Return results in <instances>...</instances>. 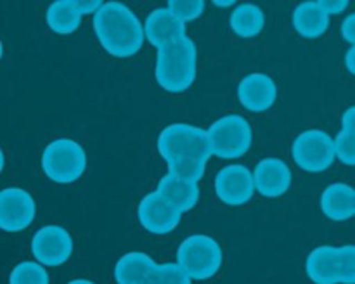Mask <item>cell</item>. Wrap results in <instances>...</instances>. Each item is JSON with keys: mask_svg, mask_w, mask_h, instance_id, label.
<instances>
[{"mask_svg": "<svg viewBox=\"0 0 355 284\" xmlns=\"http://www.w3.org/2000/svg\"><path fill=\"white\" fill-rule=\"evenodd\" d=\"M144 35L146 40L159 51L187 37L186 23L177 19L168 7H156L146 16Z\"/></svg>", "mask_w": 355, "mask_h": 284, "instance_id": "cell-13", "label": "cell"}, {"mask_svg": "<svg viewBox=\"0 0 355 284\" xmlns=\"http://www.w3.org/2000/svg\"><path fill=\"white\" fill-rule=\"evenodd\" d=\"M166 165H168V173L179 177V179L191 180V182H200L205 168H207V161L196 158L175 159V161H170Z\"/></svg>", "mask_w": 355, "mask_h": 284, "instance_id": "cell-24", "label": "cell"}, {"mask_svg": "<svg viewBox=\"0 0 355 284\" xmlns=\"http://www.w3.org/2000/svg\"><path fill=\"white\" fill-rule=\"evenodd\" d=\"M196 73L198 51L189 37L156 52V82L166 92L180 94L187 90L196 80Z\"/></svg>", "mask_w": 355, "mask_h": 284, "instance_id": "cell-2", "label": "cell"}, {"mask_svg": "<svg viewBox=\"0 0 355 284\" xmlns=\"http://www.w3.org/2000/svg\"><path fill=\"white\" fill-rule=\"evenodd\" d=\"M193 279L177 262L158 263L148 284H191Z\"/></svg>", "mask_w": 355, "mask_h": 284, "instance_id": "cell-23", "label": "cell"}, {"mask_svg": "<svg viewBox=\"0 0 355 284\" xmlns=\"http://www.w3.org/2000/svg\"><path fill=\"white\" fill-rule=\"evenodd\" d=\"M342 37L343 40L355 45V12L349 14L342 23Z\"/></svg>", "mask_w": 355, "mask_h": 284, "instance_id": "cell-29", "label": "cell"}, {"mask_svg": "<svg viewBox=\"0 0 355 284\" xmlns=\"http://www.w3.org/2000/svg\"><path fill=\"white\" fill-rule=\"evenodd\" d=\"M231 30L241 38H255L266 26V14L255 3H238L231 12Z\"/></svg>", "mask_w": 355, "mask_h": 284, "instance_id": "cell-20", "label": "cell"}, {"mask_svg": "<svg viewBox=\"0 0 355 284\" xmlns=\"http://www.w3.org/2000/svg\"><path fill=\"white\" fill-rule=\"evenodd\" d=\"M35 260L45 267H59L73 255V238L61 225H44L31 239Z\"/></svg>", "mask_w": 355, "mask_h": 284, "instance_id": "cell-8", "label": "cell"}, {"mask_svg": "<svg viewBox=\"0 0 355 284\" xmlns=\"http://www.w3.org/2000/svg\"><path fill=\"white\" fill-rule=\"evenodd\" d=\"M9 284H51V277L37 260H23L10 270Z\"/></svg>", "mask_w": 355, "mask_h": 284, "instance_id": "cell-22", "label": "cell"}, {"mask_svg": "<svg viewBox=\"0 0 355 284\" xmlns=\"http://www.w3.org/2000/svg\"><path fill=\"white\" fill-rule=\"evenodd\" d=\"M215 6L217 7H231V6H236L234 0H215Z\"/></svg>", "mask_w": 355, "mask_h": 284, "instance_id": "cell-32", "label": "cell"}, {"mask_svg": "<svg viewBox=\"0 0 355 284\" xmlns=\"http://www.w3.org/2000/svg\"><path fill=\"white\" fill-rule=\"evenodd\" d=\"M291 19L297 33L307 40L322 37L329 26V16L319 2H300L295 7Z\"/></svg>", "mask_w": 355, "mask_h": 284, "instance_id": "cell-19", "label": "cell"}, {"mask_svg": "<svg viewBox=\"0 0 355 284\" xmlns=\"http://www.w3.org/2000/svg\"><path fill=\"white\" fill-rule=\"evenodd\" d=\"M211 154L222 159H236L246 154L253 142V130L245 116L229 113L220 116L208 128Z\"/></svg>", "mask_w": 355, "mask_h": 284, "instance_id": "cell-6", "label": "cell"}, {"mask_svg": "<svg viewBox=\"0 0 355 284\" xmlns=\"http://www.w3.org/2000/svg\"><path fill=\"white\" fill-rule=\"evenodd\" d=\"M305 272L315 284H340L342 279L340 246L322 245L312 249L305 260Z\"/></svg>", "mask_w": 355, "mask_h": 284, "instance_id": "cell-15", "label": "cell"}, {"mask_svg": "<svg viewBox=\"0 0 355 284\" xmlns=\"http://www.w3.org/2000/svg\"><path fill=\"white\" fill-rule=\"evenodd\" d=\"M354 206H355V199H354Z\"/></svg>", "mask_w": 355, "mask_h": 284, "instance_id": "cell-34", "label": "cell"}, {"mask_svg": "<svg viewBox=\"0 0 355 284\" xmlns=\"http://www.w3.org/2000/svg\"><path fill=\"white\" fill-rule=\"evenodd\" d=\"M156 145L166 163L182 158H196L208 161V158L214 156L208 130L189 123H172L165 127L159 132Z\"/></svg>", "mask_w": 355, "mask_h": 284, "instance_id": "cell-3", "label": "cell"}, {"mask_svg": "<svg viewBox=\"0 0 355 284\" xmlns=\"http://www.w3.org/2000/svg\"><path fill=\"white\" fill-rule=\"evenodd\" d=\"M139 224L155 236H165L175 231L182 220V211L177 210L158 190L146 194L137 206Z\"/></svg>", "mask_w": 355, "mask_h": 284, "instance_id": "cell-9", "label": "cell"}, {"mask_svg": "<svg viewBox=\"0 0 355 284\" xmlns=\"http://www.w3.org/2000/svg\"><path fill=\"white\" fill-rule=\"evenodd\" d=\"M37 215L33 196L21 187H6L0 193V227L3 232H21L30 227Z\"/></svg>", "mask_w": 355, "mask_h": 284, "instance_id": "cell-10", "label": "cell"}, {"mask_svg": "<svg viewBox=\"0 0 355 284\" xmlns=\"http://www.w3.org/2000/svg\"><path fill=\"white\" fill-rule=\"evenodd\" d=\"M257 193L253 172L239 163L224 166L215 177V194L227 206H243Z\"/></svg>", "mask_w": 355, "mask_h": 284, "instance_id": "cell-11", "label": "cell"}, {"mask_svg": "<svg viewBox=\"0 0 355 284\" xmlns=\"http://www.w3.org/2000/svg\"><path fill=\"white\" fill-rule=\"evenodd\" d=\"M257 193L266 197H279L290 190L293 173L288 163L279 158L260 159L253 170Z\"/></svg>", "mask_w": 355, "mask_h": 284, "instance_id": "cell-14", "label": "cell"}, {"mask_svg": "<svg viewBox=\"0 0 355 284\" xmlns=\"http://www.w3.org/2000/svg\"><path fill=\"white\" fill-rule=\"evenodd\" d=\"M92 24L99 44L113 57H132L141 51L146 40L144 23L121 2H104L94 14Z\"/></svg>", "mask_w": 355, "mask_h": 284, "instance_id": "cell-1", "label": "cell"}, {"mask_svg": "<svg viewBox=\"0 0 355 284\" xmlns=\"http://www.w3.org/2000/svg\"><path fill=\"white\" fill-rule=\"evenodd\" d=\"M355 189L349 184L335 182L326 187L321 194V210L329 220L343 222L355 215Z\"/></svg>", "mask_w": 355, "mask_h": 284, "instance_id": "cell-16", "label": "cell"}, {"mask_svg": "<svg viewBox=\"0 0 355 284\" xmlns=\"http://www.w3.org/2000/svg\"><path fill=\"white\" fill-rule=\"evenodd\" d=\"M342 279L340 284H355V245L340 246Z\"/></svg>", "mask_w": 355, "mask_h": 284, "instance_id": "cell-27", "label": "cell"}, {"mask_svg": "<svg viewBox=\"0 0 355 284\" xmlns=\"http://www.w3.org/2000/svg\"><path fill=\"white\" fill-rule=\"evenodd\" d=\"M238 99L250 113L269 111L277 99L276 82L266 73H250L239 82Z\"/></svg>", "mask_w": 355, "mask_h": 284, "instance_id": "cell-12", "label": "cell"}, {"mask_svg": "<svg viewBox=\"0 0 355 284\" xmlns=\"http://www.w3.org/2000/svg\"><path fill=\"white\" fill-rule=\"evenodd\" d=\"M156 190H158L166 201H170L177 210L182 211V213H186V211L193 210V208L196 206L201 194L198 182L179 179V177L172 175V173L168 172H166L165 177H162Z\"/></svg>", "mask_w": 355, "mask_h": 284, "instance_id": "cell-17", "label": "cell"}, {"mask_svg": "<svg viewBox=\"0 0 355 284\" xmlns=\"http://www.w3.org/2000/svg\"><path fill=\"white\" fill-rule=\"evenodd\" d=\"M321 7L324 9V12L328 16H333V14H340L343 10H347V7L350 6L349 0H319Z\"/></svg>", "mask_w": 355, "mask_h": 284, "instance_id": "cell-28", "label": "cell"}, {"mask_svg": "<svg viewBox=\"0 0 355 284\" xmlns=\"http://www.w3.org/2000/svg\"><path fill=\"white\" fill-rule=\"evenodd\" d=\"M66 284H96V283H94V281H90V279H73V281H69V283H66Z\"/></svg>", "mask_w": 355, "mask_h": 284, "instance_id": "cell-33", "label": "cell"}, {"mask_svg": "<svg viewBox=\"0 0 355 284\" xmlns=\"http://www.w3.org/2000/svg\"><path fill=\"white\" fill-rule=\"evenodd\" d=\"M82 16L76 0H58L49 6L45 19L54 33L69 35L80 26Z\"/></svg>", "mask_w": 355, "mask_h": 284, "instance_id": "cell-21", "label": "cell"}, {"mask_svg": "<svg viewBox=\"0 0 355 284\" xmlns=\"http://www.w3.org/2000/svg\"><path fill=\"white\" fill-rule=\"evenodd\" d=\"M224 262L220 242L208 234H193L180 242L177 249V263L194 281L214 277Z\"/></svg>", "mask_w": 355, "mask_h": 284, "instance_id": "cell-5", "label": "cell"}, {"mask_svg": "<svg viewBox=\"0 0 355 284\" xmlns=\"http://www.w3.org/2000/svg\"><path fill=\"white\" fill-rule=\"evenodd\" d=\"M158 263L144 251L125 253L114 265V279L118 284H148Z\"/></svg>", "mask_w": 355, "mask_h": 284, "instance_id": "cell-18", "label": "cell"}, {"mask_svg": "<svg viewBox=\"0 0 355 284\" xmlns=\"http://www.w3.org/2000/svg\"><path fill=\"white\" fill-rule=\"evenodd\" d=\"M342 128H349V130H355V106H350L342 114Z\"/></svg>", "mask_w": 355, "mask_h": 284, "instance_id": "cell-30", "label": "cell"}, {"mask_svg": "<svg viewBox=\"0 0 355 284\" xmlns=\"http://www.w3.org/2000/svg\"><path fill=\"white\" fill-rule=\"evenodd\" d=\"M345 66L347 69H349L352 75H355V45L347 51V55H345Z\"/></svg>", "mask_w": 355, "mask_h": 284, "instance_id": "cell-31", "label": "cell"}, {"mask_svg": "<svg viewBox=\"0 0 355 284\" xmlns=\"http://www.w3.org/2000/svg\"><path fill=\"white\" fill-rule=\"evenodd\" d=\"M336 158L347 166H355V130L342 128L335 137Z\"/></svg>", "mask_w": 355, "mask_h": 284, "instance_id": "cell-26", "label": "cell"}, {"mask_svg": "<svg viewBox=\"0 0 355 284\" xmlns=\"http://www.w3.org/2000/svg\"><path fill=\"white\" fill-rule=\"evenodd\" d=\"M40 166L52 182L73 184L85 173L87 152L83 145L73 139H55L45 145Z\"/></svg>", "mask_w": 355, "mask_h": 284, "instance_id": "cell-4", "label": "cell"}, {"mask_svg": "<svg viewBox=\"0 0 355 284\" xmlns=\"http://www.w3.org/2000/svg\"><path fill=\"white\" fill-rule=\"evenodd\" d=\"M291 158L305 172H324L336 159L335 139L319 128L302 132L291 144Z\"/></svg>", "mask_w": 355, "mask_h": 284, "instance_id": "cell-7", "label": "cell"}, {"mask_svg": "<svg viewBox=\"0 0 355 284\" xmlns=\"http://www.w3.org/2000/svg\"><path fill=\"white\" fill-rule=\"evenodd\" d=\"M166 7L177 19L182 23H189L203 14L205 2L203 0H170Z\"/></svg>", "mask_w": 355, "mask_h": 284, "instance_id": "cell-25", "label": "cell"}]
</instances>
